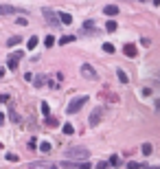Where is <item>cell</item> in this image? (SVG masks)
<instances>
[{
	"label": "cell",
	"mask_w": 160,
	"mask_h": 169,
	"mask_svg": "<svg viewBox=\"0 0 160 169\" xmlns=\"http://www.w3.org/2000/svg\"><path fill=\"white\" fill-rule=\"evenodd\" d=\"M72 40H75L72 35H64V37H59V44H62V46H64V44H70Z\"/></svg>",
	"instance_id": "44dd1931"
},
{
	"label": "cell",
	"mask_w": 160,
	"mask_h": 169,
	"mask_svg": "<svg viewBox=\"0 0 160 169\" xmlns=\"http://www.w3.org/2000/svg\"><path fill=\"white\" fill-rule=\"evenodd\" d=\"M110 165H112V167H118V165H121V158H118V156H112V158H110Z\"/></svg>",
	"instance_id": "484cf974"
},
{
	"label": "cell",
	"mask_w": 160,
	"mask_h": 169,
	"mask_svg": "<svg viewBox=\"0 0 160 169\" xmlns=\"http://www.w3.org/2000/svg\"><path fill=\"white\" fill-rule=\"evenodd\" d=\"M154 5H160V0H154Z\"/></svg>",
	"instance_id": "836d02e7"
},
{
	"label": "cell",
	"mask_w": 160,
	"mask_h": 169,
	"mask_svg": "<svg viewBox=\"0 0 160 169\" xmlns=\"http://www.w3.org/2000/svg\"><path fill=\"white\" fill-rule=\"evenodd\" d=\"M123 53L127 55V57H136V55H138V49H136L134 44H125V46H123Z\"/></svg>",
	"instance_id": "9c48e42d"
},
{
	"label": "cell",
	"mask_w": 160,
	"mask_h": 169,
	"mask_svg": "<svg viewBox=\"0 0 160 169\" xmlns=\"http://www.w3.org/2000/svg\"><path fill=\"white\" fill-rule=\"evenodd\" d=\"M116 77H118V81H121V83H127V81H129L127 73H125L123 68H118V70H116Z\"/></svg>",
	"instance_id": "7c38bea8"
},
{
	"label": "cell",
	"mask_w": 160,
	"mask_h": 169,
	"mask_svg": "<svg viewBox=\"0 0 160 169\" xmlns=\"http://www.w3.org/2000/svg\"><path fill=\"white\" fill-rule=\"evenodd\" d=\"M42 15H44V20L48 22L51 26H55V29H57V26L62 24V20H59V13H55L53 9H42Z\"/></svg>",
	"instance_id": "7a4b0ae2"
},
{
	"label": "cell",
	"mask_w": 160,
	"mask_h": 169,
	"mask_svg": "<svg viewBox=\"0 0 160 169\" xmlns=\"http://www.w3.org/2000/svg\"><path fill=\"white\" fill-rule=\"evenodd\" d=\"M40 110H42V114H44V117H51V110H48V103H42V106H40Z\"/></svg>",
	"instance_id": "7402d4cb"
},
{
	"label": "cell",
	"mask_w": 160,
	"mask_h": 169,
	"mask_svg": "<svg viewBox=\"0 0 160 169\" xmlns=\"http://www.w3.org/2000/svg\"><path fill=\"white\" fill-rule=\"evenodd\" d=\"M81 75H83L86 79H97V77H99V75H97V70L92 68L90 64H81Z\"/></svg>",
	"instance_id": "8992f818"
},
{
	"label": "cell",
	"mask_w": 160,
	"mask_h": 169,
	"mask_svg": "<svg viewBox=\"0 0 160 169\" xmlns=\"http://www.w3.org/2000/svg\"><path fill=\"white\" fill-rule=\"evenodd\" d=\"M105 29H108V33H114V31L118 29V26H116V22H114V20H110V22L105 24Z\"/></svg>",
	"instance_id": "ffe728a7"
},
{
	"label": "cell",
	"mask_w": 160,
	"mask_h": 169,
	"mask_svg": "<svg viewBox=\"0 0 160 169\" xmlns=\"http://www.w3.org/2000/svg\"><path fill=\"white\" fill-rule=\"evenodd\" d=\"M145 165H138V163H134V161H129L127 163V169H143Z\"/></svg>",
	"instance_id": "603a6c76"
},
{
	"label": "cell",
	"mask_w": 160,
	"mask_h": 169,
	"mask_svg": "<svg viewBox=\"0 0 160 169\" xmlns=\"http://www.w3.org/2000/svg\"><path fill=\"white\" fill-rule=\"evenodd\" d=\"M103 11H105V15H110V18H114V15H118V13H121V9H118L116 5H108L105 9H103Z\"/></svg>",
	"instance_id": "30bf717a"
},
{
	"label": "cell",
	"mask_w": 160,
	"mask_h": 169,
	"mask_svg": "<svg viewBox=\"0 0 160 169\" xmlns=\"http://www.w3.org/2000/svg\"><path fill=\"white\" fill-rule=\"evenodd\" d=\"M143 169H160V167H143Z\"/></svg>",
	"instance_id": "4dcf8cb0"
},
{
	"label": "cell",
	"mask_w": 160,
	"mask_h": 169,
	"mask_svg": "<svg viewBox=\"0 0 160 169\" xmlns=\"http://www.w3.org/2000/svg\"><path fill=\"white\" fill-rule=\"evenodd\" d=\"M140 2H145V0H140Z\"/></svg>",
	"instance_id": "e575fe53"
},
{
	"label": "cell",
	"mask_w": 160,
	"mask_h": 169,
	"mask_svg": "<svg viewBox=\"0 0 160 169\" xmlns=\"http://www.w3.org/2000/svg\"><path fill=\"white\" fill-rule=\"evenodd\" d=\"M103 51L112 55V53H114V44H110V42H108V44H103Z\"/></svg>",
	"instance_id": "cb8c5ba5"
},
{
	"label": "cell",
	"mask_w": 160,
	"mask_h": 169,
	"mask_svg": "<svg viewBox=\"0 0 160 169\" xmlns=\"http://www.w3.org/2000/svg\"><path fill=\"white\" fill-rule=\"evenodd\" d=\"M2 75H5V68H0V77H2Z\"/></svg>",
	"instance_id": "1f68e13d"
},
{
	"label": "cell",
	"mask_w": 160,
	"mask_h": 169,
	"mask_svg": "<svg viewBox=\"0 0 160 169\" xmlns=\"http://www.w3.org/2000/svg\"><path fill=\"white\" fill-rule=\"evenodd\" d=\"M37 44H40V40H37V35H31V37H29V42H26V46H29V51H33Z\"/></svg>",
	"instance_id": "4fadbf2b"
},
{
	"label": "cell",
	"mask_w": 160,
	"mask_h": 169,
	"mask_svg": "<svg viewBox=\"0 0 160 169\" xmlns=\"http://www.w3.org/2000/svg\"><path fill=\"white\" fill-rule=\"evenodd\" d=\"M44 44H46V46H53V44H55V37H53V35H46V37H44Z\"/></svg>",
	"instance_id": "d4e9b609"
},
{
	"label": "cell",
	"mask_w": 160,
	"mask_h": 169,
	"mask_svg": "<svg viewBox=\"0 0 160 169\" xmlns=\"http://www.w3.org/2000/svg\"><path fill=\"white\" fill-rule=\"evenodd\" d=\"M13 13H26L18 7H11V5H0V15H13Z\"/></svg>",
	"instance_id": "52a82bcc"
},
{
	"label": "cell",
	"mask_w": 160,
	"mask_h": 169,
	"mask_svg": "<svg viewBox=\"0 0 160 169\" xmlns=\"http://www.w3.org/2000/svg\"><path fill=\"white\" fill-rule=\"evenodd\" d=\"M83 33H86V35L88 33H97L95 31V24H92V22H83Z\"/></svg>",
	"instance_id": "e0dca14e"
},
{
	"label": "cell",
	"mask_w": 160,
	"mask_h": 169,
	"mask_svg": "<svg viewBox=\"0 0 160 169\" xmlns=\"http://www.w3.org/2000/svg\"><path fill=\"white\" fill-rule=\"evenodd\" d=\"M22 57H24V53H22V51H15V53H11V55H9V59H7L9 70H15V68H18V62H20Z\"/></svg>",
	"instance_id": "5b68a950"
},
{
	"label": "cell",
	"mask_w": 160,
	"mask_h": 169,
	"mask_svg": "<svg viewBox=\"0 0 160 169\" xmlns=\"http://www.w3.org/2000/svg\"><path fill=\"white\" fill-rule=\"evenodd\" d=\"M101 119H103V110H101V108H97V110H95V112H92V114H90V119H88L90 127L99 125V123H101Z\"/></svg>",
	"instance_id": "ba28073f"
},
{
	"label": "cell",
	"mask_w": 160,
	"mask_h": 169,
	"mask_svg": "<svg viewBox=\"0 0 160 169\" xmlns=\"http://www.w3.org/2000/svg\"><path fill=\"white\" fill-rule=\"evenodd\" d=\"M40 152H44V154H48V152H51V143H48V140L40 143Z\"/></svg>",
	"instance_id": "d6986e66"
},
{
	"label": "cell",
	"mask_w": 160,
	"mask_h": 169,
	"mask_svg": "<svg viewBox=\"0 0 160 169\" xmlns=\"http://www.w3.org/2000/svg\"><path fill=\"white\" fill-rule=\"evenodd\" d=\"M59 20H62V24H72V15L70 13H59Z\"/></svg>",
	"instance_id": "9a60e30c"
},
{
	"label": "cell",
	"mask_w": 160,
	"mask_h": 169,
	"mask_svg": "<svg viewBox=\"0 0 160 169\" xmlns=\"http://www.w3.org/2000/svg\"><path fill=\"white\" fill-rule=\"evenodd\" d=\"M62 167L64 169H92V165L88 161H64Z\"/></svg>",
	"instance_id": "3957f363"
},
{
	"label": "cell",
	"mask_w": 160,
	"mask_h": 169,
	"mask_svg": "<svg viewBox=\"0 0 160 169\" xmlns=\"http://www.w3.org/2000/svg\"><path fill=\"white\" fill-rule=\"evenodd\" d=\"M97 169H108V163H105V161H101V163L97 165Z\"/></svg>",
	"instance_id": "f1b7e54d"
},
{
	"label": "cell",
	"mask_w": 160,
	"mask_h": 169,
	"mask_svg": "<svg viewBox=\"0 0 160 169\" xmlns=\"http://www.w3.org/2000/svg\"><path fill=\"white\" fill-rule=\"evenodd\" d=\"M53 169H57V167H53Z\"/></svg>",
	"instance_id": "d590c367"
},
{
	"label": "cell",
	"mask_w": 160,
	"mask_h": 169,
	"mask_svg": "<svg viewBox=\"0 0 160 169\" xmlns=\"http://www.w3.org/2000/svg\"><path fill=\"white\" fill-rule=\"evenodd\" d=\"M88 158H90V152L83 147H75L66 152V161H88Z\"/></svg>",
	"instance_id": "6da1fadb"
},
{
	"label": "cell",
	"mask_w": 160,
	"mask_h": 169,
	"mask_svg": "<svg viewBox=\"0 0 160 169\" xmlns=\"http://www.w3.org/2000/svg\"><path fill=\"white\" fill-rule=\"evenodd\" d=\"M140 152H143V156H149L154 152V147H152V143H143V147H140Z\"/></svg>",
	"instance_id": "5bb4252c"
},
{
	"label": "cell",
	"mask_w": 160,
	"mask_h": 169,
	"mask_svg": "<svg viewBox=\"0 0 160 169\" xmlns=\"http://www.w3.org/2000/svg\"><path fill=\"white\" fill-rule=\"evenodd\" d=\"M7 161H11V163H15V161H18V154H7Z\"/></svg>",
	"instance_id": "83f0119b"
},
{
	"label": "cell",
	"mask_w": 160,
	"mask_h": 169,
	"mask_svg": "<svg viewBox=\"0 0 160 169\" xmlns=\"http://www.w3.org/2000/svg\"><path fill=\"white\" fill-rule=\"evenodd\" d=\"M44 123L48 125V127H57V125H59V119H57V117H46Z\"/></svg>",
	"instance_id": "8fae6325"
},
{
	"label": "cell",
	"mask_w": 160,
	"mask_h": 169,
	"mask_svg": "<svg viewBox=\"0 0 160 169\" xmlns=\"http://www.w3.org/2000/svg\"><path fill=\"white\" fill-rule=\"evenodd\" d=\"M62 130H64V134H66V136H72V134H75L72 123H64V127H62Z\"/></svg>",
	"instance_id": "2e32d148"
},
{
	"label": "cell",
	"mask_w": 160,
	"mask_h": 169,
	"mask_svg": "<svg viewBox=\"0 0 160 169\" xmlns=\"http://www.w3.org/2000/svg\"><path fill=\"white\" fill-rule=\"evenodd\" d=\"M156 77H158V79H160V70H156Z\"/></svg>",
	"instance_id": "d6a6232c"
},
{
	"label": "cell",
	"mask_w": 160,
	"mask_h": 169,
	"mask_svg": "<svg viewBox=\"0 0 160 169\" xmlns=\"http://www.w3.org/2000/svg\"><path fill=\"white\" fill-rule=\"evenodd\" d=\"M86 103H88V97H77L75 101L68 103V108H66V110H68V114H75V112H79Z\"/></svg>",
	"instance_id": "277c9868"
},
{
	"label": "cell",
	"mask_w": 160,
	"mask_h": 169,
	"mask_svg": "<svg viewBox=\"0 0 160 169\" xmlns=\"http://www.w3.org/2000/svg\"><path fill=\"white\" fill-rule=\"evenodd\" d=\"M20 42H22V37H20V35H13V37H9L7 46H15V44H20Z\"/></svg>",
	"instance_id": "ac0fdd59"
},
{
	"label": "cell",
	"mask_w": 160,
	"mask_h": 169,
	"mask_svg": "<svg viewBox=\"0 0 160 169\" xmlns=\"http://www.w3.org/2000/svg\"><path fill=\"white\" fill-rule=\"evenodd\" d=\"M7 101H9V97H7V95H2V92H0V103H7Z\"/></svg>",
	"instance_id": "f546056e"
},
{
	"label": "cell",
	"mask_w": 160,
	"mask_h": 169,
	"mask_svg": "<svg viewBox=\"0 0 160 169\" xmlns=\"http://www.w3.org/2000/svg\"><path fill=\"white\" fill-rule=\"evenodd\" d=\"M33 83H35L37 88H40V86H44V77H42V75H40V77H35V81H33Z\"/></svg>",
	"instance_id": "4316f807"
}]
</instances>
